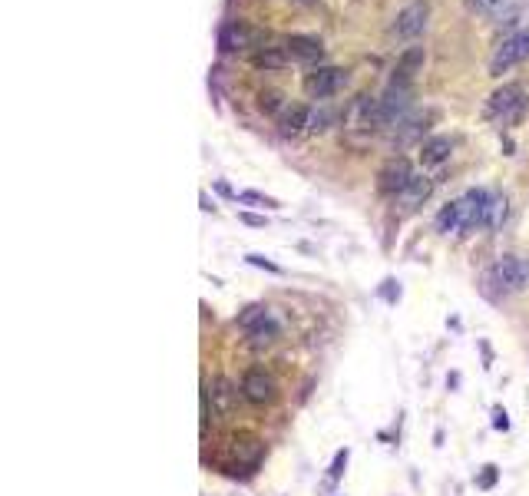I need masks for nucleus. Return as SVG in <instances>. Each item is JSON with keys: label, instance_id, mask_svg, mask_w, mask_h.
Here are the masks:
<instances>
[{"label": "nucleus", "instance_id": "1", "mask_svg": "<svg viewBox=\"0 0 529 496\" xmlns=\"http://www.w3.org/2000/svg\"><path fill=\"white\" fill-rule=\"evenodd\" d=\"M483 282H487V288L496 285L500 295H516V291H523V288H529V258H523V255H503V258L487 271Z\"/></svg>", "mask_w": 529, "mask_h": 496}, {"label": "nucleus", "instance_id": "2", "mask_svg": "<svg viewBox=\"0 0 529 496\" xmlns=\"http://www.w3.org/2000/svg\"><path fill=\"white\" fill-rule=\"evenodd\" d=\"M523 110H526V93H523V86H516V83L500 86V90L487 99V116H490V119H500L503 126L516 123V119L523 116Z\"/></svg>", "mask_w": 529, "mask_h": 496}, {"label": "nucleus", "instance_id": "3", "mask_svg": "<svg viewBox=\"0 0 529 496\" xmlns=\"http://www.w3.org/2000/svg\"><path fill=\"white\" fill-rule=\"evenodd\" d=\"M490 202H493V192H487V189L463 192L456 199V206H460V232L487 229V222H490Z\"/></svg>", "mask_w": 529, "mask_h": 496}, {"label": "nucleus", "instance_id": "4", "mask_svg": "<svg viewBox=\"0 0 529 496\" xmlns=\"http://www.w3.org/2000/svg\"><path fill=\"white\" fill-rule=\"evenodd\" d=\"M529 57V30H519L506 37L490 57V77H503L506 70H513L516 63H523Z\"/></svg>", "mask_w": 529, "mask_h": 496}, {"label": "nucleus", "instance_id": "5", "mask_svg": "<svg viewBox=\"0 0 529 496\" xmlns=\"http://www.w3.org/2000/svg\"><path fill=\"white\" fill-rule=\"evenodd\" d=\"M427 20H430V3H427V0H410V3L400 7V14H397L394 34L400 40H417L423 30H427Z\"/></svg>", "mask_w": 529, "mask_h": 496}, {"label": "nucleus", "instance_id": "6", "mask_svg": "<svg viewBox=\"0 0 529 496\" xmlns=\"http://www.w3.org/2000/svg\"><path fill=\"white\" fill-rule=\"evenodd\" d=\"M410 110V90L404 83H391L387 93L378 99V113H380V129L384 126H397Z\"/></svg>", "mask_w": 529, "mask_h": 496}, {"label": "nucleus", "instance_id": "7", "mask_svg": "<svg viewBox=\"0 0 529 496\" xmlns=\"http://www.w3.org/2000/svg\"><path fill=\"white\" fill-rule=\"evenodd\" d=\"M258 40H262V34H258L255 27H248L245 20H228L225 27L219 30V47H222L225 53L248 50V47H255Z\"/></svg>", "mask_w": 529, "mask_h": 496}, {"label": "nucleus", "instance_id": "8", "mask_svg": "<svg viewBox=\"0 0 529 496\" xmlns=\"http://www.w3.org/2000/svg\"><path fill=\"white\" fill-rule=\"evenodd\" d=\"M347 83V70H338V66H321V70H315L311 77L304 79V90L311 99H328V96H334Z\"/></svg>", "mask_w": 529, "mask_h": 496}, {"label": "nucleus", "instance_id": "9", "mask_svg": "<svg viewBox=\"0 0 529 496\" xmlns=\"http://www.w3.org/2000/svg\"><path fill=\"white\" fill-rule=\"evenodd\" d=\"M410 179H414L410 162H407L404 156H397V159H391V162L378 172V189L384 192V195H400V192L407 189Z\"/></svg>", "mask_w": 529, "mask_h": 496}, {"label": "nucleus", "instance_id": "10", "mask_svg": "<svg viewBox=\"0 0 529 496\" xmlns=\"http://www.w3.org/2000/svg\"><path fill=\"white\" fill-rule=\"evenodd\" d=\"M242 397H245L248 404H271L275 401V381L264 374L262 367H251V371H245V377H242Z\"/></svg>", "mask_w": 529, "mask_h": 496}, {"label": "nucleus", "instance_id": "11", "mask_svg": "<svg viewBox=\"0 0 529 496\" xmlns=\"http://www.w3.org/2000/svg\"><path fill=\"white\" fill-rule=\"evenodd\" d=\"M282 50L288 53V60H291V63H315V60H321V53H324L321 40L302 37V34L284 37L282 40Z\"/></svg>", "mask_w": 529, "mask_h": 496}, {"label": "nucleus", "instance_id": "12", "mask_svg": "<svg viewBox=\"0 0 529 496\" xmlns=\"http://www.w3.org/2000/svg\"><path fill=\"white\" fill-rule=\"evenodd\" d=\"M347 126L354 129H380V113L374 96H358L347 110Z\"/></svg>", "mask_w": 529, "mask_h": 496}, {"label": "nucleus", "instance_id": "13", "mask_svg": "<svg viewBox=\"0 0 529 496\" xmlns=\"http://www.w3.org/2000/svg\"><path fill=\"white\" fill-rule=\"evenodd\" d=\"M278 129L282 136H298L311 129V110L304 103H284V110L278 113Z\"/></svg>", "mask_w": 529, "mask_h": 496}, {"label": "nucleus", "instance_id": "14", "mask_svg": "<svg viewBox=\"0 0 529 496\" xmlns=\"http://www.w3.org/2000/svg\"><path fill=\"white\" fill-rule=\"evenodd\" d=\"M454 153V139L450 136H430L420 142V162L430 169V166H443Z\"/></svg>", "mask_w": 529, "mask_h": 496}, {"label": "nucleus", "instance_id": "15", "mask_svg": "<svg viewBox=\"0 0 529 496\" xmlns=\"http://www.w3.org/2000/svg\"><path fill=\"white\" fill-rule=\"evenodd\" d=\"M208 397H212V410L215 414H232L235 404H238V390L228 377H215L212 387H208Z\"/></svg>", "mask_w": 529, "mask_h": 496}, {"label": "nucleus", "instance_id": "16", "mask_svg": "<svg viewBox=\"0 0 529 496\" xmlns=\"http://www.w3.org/2000/svg\"><path fill=\"white\" fill-rule=\"evenodd\" d=\"M420 66H423V47H407V50L400 53V60H397L394 83H404V86H407V79L414 77Z\"/></svg>", "mask_w": 529, "mask_h": 496}, {"label": "nucleus", "instance_id": "17", "mask_svg": "<svg viewBox=\"0 0 529 496\" xmlns=\"http://www.w3.org/2000/svg\"><path fill=\"white\" fill-rule=\"evenodd\" d=\"M278 334H282V325H278L275 318H268L264 325H258L255 331H248V347H255V351L271 347V344L278 341Z\"/></svg>", "mask_w": 529, "mask_h": 496}, {"label": "nucleus", "instance_id": "18", "mask_svg": "<svg viewBox=\"0 0 529 496\" xmlns=\"http://www.w3.org/2000/svg\"><path fill=\"white\" fill-rule=\"evenodd\" d=\"M430 189H434V182H430L427 175H417V172H414V179L407 182V189L400 192V199H404V202L414 209V206H420V202L430 195Z\"/></svg>", "mask_w": 529, "mask_h": 496}, {"label": "nucleus", "instance_id": "19", "mask_svg": "<svg viewBox=\"0 0 529 496\" xmlns=\"http://www.w3.org/2000/svg\"><path fill=\"white\" fill-rule=\"evenodd\" d=\"M251 63H255L258 70H282V66H288L291 60H288V53H284L282 47H264L262 53L251 57Z\"/></svg>", "mask_w": 529, "mask_h": 496}, {"label": "nucleus", "instance_id": "20", "mask_svg": "<svg viewBox=\"0 0 529 496\" xmlns=\"http://www.w3.org/2000/svg\"><path fill=\"white\" fill-rule=\"evenodd\" d=\"M268 318H271V311H268L264 305H248L245 311H238V318H235V321H238V327L248 334V331H255L258 325H264Z\"/></svg>", "mask_w": 529, "mask_h": 496}, {"label": "nucleus", "instance_id": "21", "mask_svg": "<svg viewBox=\"0 0 529 496\" xmlns=\"http://www.w3.org/2000/svg\"><path fill=\"white\" fill-rule=\"evenodd\" d=\"M436 232H443V235H450V232H460V206L454 202H447L443 209L436 212Z\"/></svg>", "mask_w": 529, "mask_h": 496}, {"label": "nucleus", "instance_id": "22", "mask_svg": "<svg viewBox=\"0 0 529 496\" xmlns=\"http://www.w3.org/2000/svg\"><path fill=\"white\" fill-rule=\"evenodd\" d=\"M506 3L510 0H467V7H470L473 14H480V17H496Z\"/></svg>", "mask_w": 529, "mask_h": 496}, {"label": "nucleus", "instance_id": "23", "mask_svg": "<svg viewBox=\"0 0 529 496\" xmlns=\"http://www.w3.org/2000/svg\"><path fill=\"white\" fill-rule=\"evenodd\" d=\"M506 222V195H496L493 192V202H490V222H487V229H500Z\"/></svg>", "mask_w": 529, "mask_h": 496}, {"label": "nucleus", "instance_id": "24", "mask_svg": "<svg viewBox=\"0 0 529 496\" xmlns=\"http://www.w3.org/2000/svg\"><path fill=\"white\" fill-rule=\"evenodd\" d=\"M347 460H351V450H347V447L334 454V460H331V470H328V486H334V483L341 480V473H344V467H347Z\"/></svg>", "mask_w": 529, "mask_h": 496}, {"label": "nucleus", "instance_id": "25", "mask_svg": "<svg viewBox=\"0 0 529 496\" xmlns=\"http://www.w3.org/2000/svg\"><path fill=\"white\" fill-rule=\"evenodd\" d=\"M496 480H500V467H496V463H487V467L480 470V477H476V486H480V490H493Z\"/></svg>", "mask_w": 529, "mask_h": 496}, {"label": "nucleus", "instance_id": "26", "mask_svg": "<svg viewBox=\"0 0 529 496\" xmlns=\"http://www.w3.org/2000/svg\"><path fill=\"white\" fill-rule=\"evenodd\" d=\"M238 202H255V206H262V209H282L275 199H268V195H262V192H238Z\"/></svg>", "mask_w": 529, "mask_h": 496}, {"label": "nucleus", "instance_id": "27", "mask_svg": "<svg viewBox=\"0 0 529 496\" xmlns=\"http://www.w3.org/2000/svg\"><path fill=\"white\" fill-rule=\"evenodd\" d=\"M245 262L255 268H264V271H271V275H282V268L275 265V262H268L264 255H245Z\"/></svg>", "mask_w": 529, "mask_h": 496}, {"label": "nucleus", "instance_id": "28", "mask_svg": "<svg viewBox=\"0 0 529 496\" xmlns=\"http://www.w3.org/2000/svg\"><path fill=\"white\" fill-rule=\"evenodd\" d=\"M262 110H268V113H282L284 103L278 93H262Z\"/></svg>", "mask_w": 529, "mask_h": 496}, {"label": "nucleus", "instance_id": "29", "mask_svg": "<svg viewBox=\"0 0 529 496\" xmlns=\"http://www.w3.org/2000/svg\"><path fill=\"white\" fill-rule=\"evenodd\" d=\"M493 430H510V414L503 407H493Z\"/></svg>", "mask_w": 529, "mask_h": 496}, {"label": "nucleus", "instance_id": "30", "mask_svg": "<svg viewBox=\"0 0 529 496\" xmlns=\"http://www.w3.org/2000/svg\"><path fill=\"white\" fill-rule=\"evenodd\" d=\"M380 295H384V298H387L391 305H394L397 298H400V288L394 291V278H387V282H384V288H380Z\"/></svg>", "mask_w": 529, "mask_h": 496}, {"label": "nucleus", "instance_id": "31", "mask_svg": "<svg viewBox=\"0 0 529 496\" xmlns=\"http://www.w3.org/2000/svg\"><path fill=\"white\" fill-rule=\"evenodd\" d=\"M242 222H245V225H255V229H262L264 225L262 215H248V212H242Z\"/></svg>", "mask_w": 529, "mask_h": 496}, {"label": "nucleus", "instance_id": "32", "mask_svg": "<svg viewBox=\"0 0 529 496\" xmlns=\"http://www.w3.org/2000/svg\"><path fill=\"white\" fill-rule=\"evenodd\" d=\"M302 3H311V0H302Z\"/></svg>", "mask_w": 529, "mask_h": 496}]
</instances>
